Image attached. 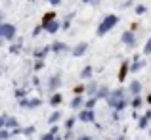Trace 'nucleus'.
Listing matches in <instances>:
<instances>
[{"label": "nucleus", "instance_id": "7ed1b4c3", "mask_svg": "<svg viewBox=\"0 0 151 140\" xmlns=\"http://www.w3.org/2000/svg\"><path fill=\"white\" fill-rule=\"evenodd\" d=\"M145 50H147V52H151V41L147 42V48H145Z\"/></svg>", "mask_w": 151, "mask_h": 140}, {"label": "nucleus", "instance_id": "f257e3e1", "mask_svg": "<svg viewBox=\"0 0 151 140\" xmlns=\"http://www.w3.org/2000/svg\"><path fill=\"white\" fill-rule=\"evenodd\" d=\"M113 23H115V17H109V19H107V21H105V23H103V25L100 27V33H103L105 29H109V27L113 25Z\"/></svg>", "mask_w": 151, "mask_h": 140}, {"label": "nucleus", "instance_id": "f03ea898", "mask_svg": "<svg viewBox=\"0 0 151 140\" xmlns=\"http://www.w3.org/2000/svg\"><path fill=\"white\" fill-rule=\"evenodd\" d=\"M2 31H4V37H10V35H12V31H14V29H12V27H2Z\"/></svg>", "mask_w": 151, "mask_h": 140}]
</instances>
